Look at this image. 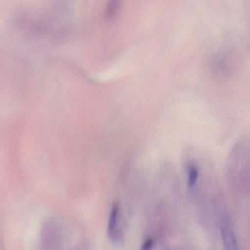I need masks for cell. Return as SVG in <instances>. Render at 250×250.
Here are the masks:
<instances>
[{
  "label": "cell",
  "instance_id": "5b68a950",
  "mask_svg": "<svg viewBox=\"0 0 250 250\" xmlns=\"http://www.w3.org/2000/svg\"><path fill=\"white\" fill-rule=\"evenodd\" d=\"M154 240L152 238H148L142 245L141 250H151L154 246Z\"/></svg>",
  "mask_w": 250,
  "mask_h": 250
},
{
  "label": "cell",
  "instance_id": "277c9868",
  "mask_svg": "<svg viewBox=\"0 0 250 250\" xmlns=\"http://www.w3.org/2000/svg\"><path fill=\"white\" fill-rule=\"evenodd\" d=\"M198 177V168L194 165H190L188 167V185L192 188L195 186Z\"/></svg>",
  "mask_w": 250,
  "mask_h": 250
},
{
  "label": "cell",
  "instance_id": "7a4b0ae2",
  "mask_svg": "<svg viewBox=\"0 0 250 250\" xmlns=\"http://www.w3.org/2000/svg\"><path fill=\"white\" fill-rule=\"evenodd\" d=\"M123 0H108L105 10V18L108 21L114 20L120 11Z\"/></svg>",
  "mask_w": 250,
  "mask_h": 250
},
{
  "label": "cell",
  "instance_id": "6da1fadb",
  "mask_svg": "<svg viewBox=\"0 0 250 250\" xmlns=\"http://www.w3.org/2000/svg\"><path fill=\"white\" fill-rule=\"evenodd\" d=\"M221 233L226 250H237V243L231 224L228 219L223 220Z\"/></svg>",
  "mask_w": 250,
  "mask_h": 250
},
{
  "label": "cell",
  "instance_id": "3957f363",
  "mask_svg": "<svg viewBox=\"0 0 250 250\" xmlns=\"http://www.w3.org/2000/svg\"><path fill=\"white\" fill-rule=\"evenodd\" d=\"M119 212H120V208L117 204L113 206L111 209V214H110L109 221L108 225V235L110 238L112 239L114 236V231H115L116 227H117V219H118Z\"/></svg>",
  "mask_w": 250,
  "mask_h": 250
}]
</instances>
